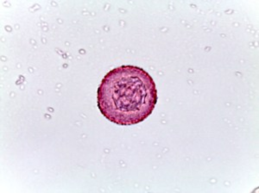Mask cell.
Segmentation results:
<instances>
[{
  "instance_id": "cell-1",
  "label": "cell",
  "mask_w": 259,
  "mask_h": 193,
  "mask_svg": "<svg viewBox=\"0 0 259 193\" xmlns=\"http://www.w3.org/2000/svg\"><path fill=\"white\" fill-rule=\"evenodd\" d=\"M157 104L156 83L143 68L124 65L106 74L97 91V106L110 122L133 125L152 114Z\"/></svg>"
}]
</instances>
